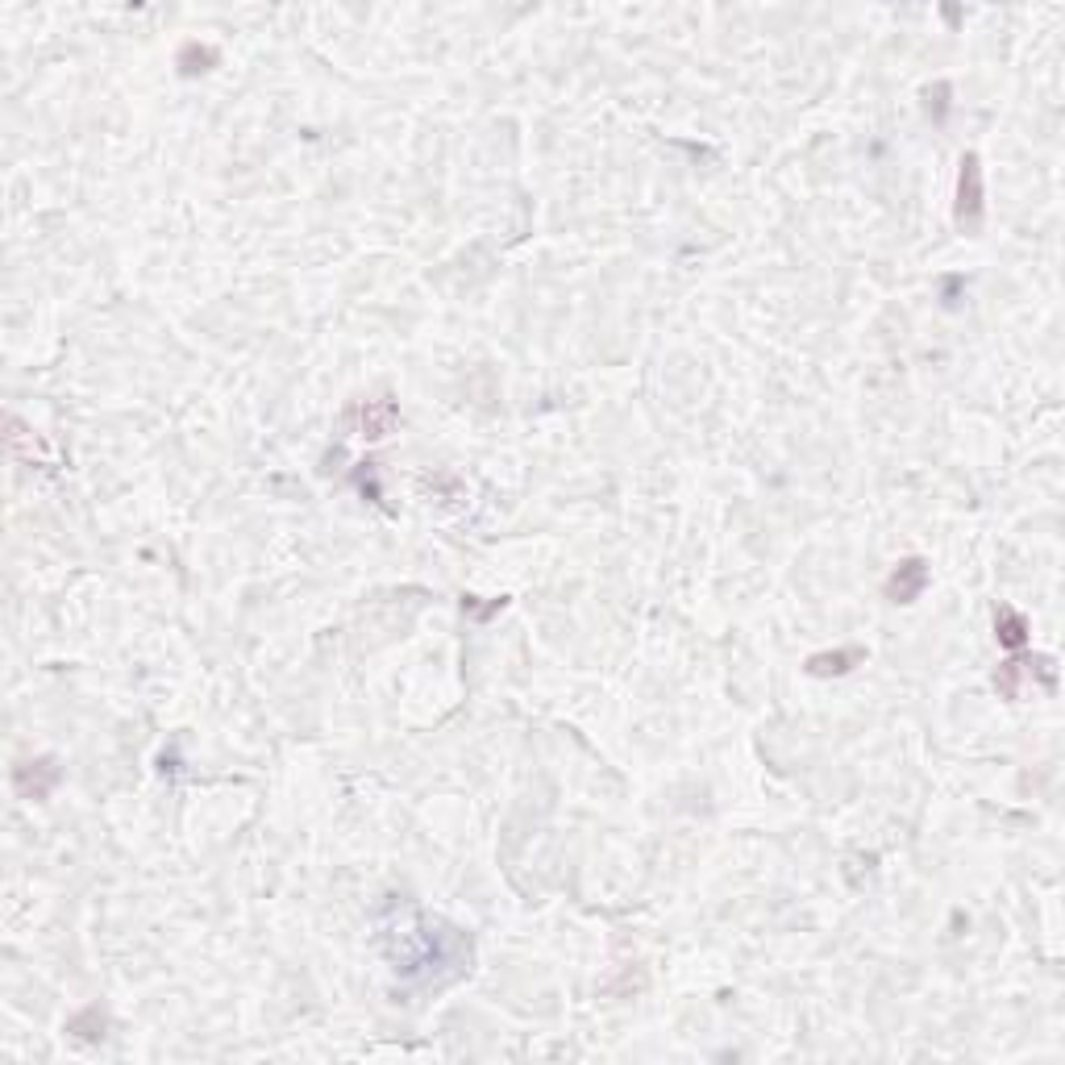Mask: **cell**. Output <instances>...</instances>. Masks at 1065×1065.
Here are the masks:
<instances>
[{
    "label": "cell",
    "instance_id": "5b68a950",
    "mask_svg": "<svg viewBox=\"0 0 1065 1065\" xmlns=\"http://www.w3.org/2000/svg\"><path fill=\"white\" fill-rule=\"evenodd\" d=\"M355 417H358V437H367V442L387 437L396 429V421H400L392 400H367L362 408H355Z\"/></svg>",
    "mask_w": 1065,
    "mask_h": 1065
},
{
    "label": "cell",
    "instance_id": "ba28073f",
    "mask_svg": "<svg viewBox=\"0 0 1065 1065\" xmlns=\"http://www.w3.org/2000/svg\"><path fill=\"white\" fill-rule=\"evenodd\" d=\"M213 63H216V50H209V47H196V42H191V47L179 50V72H184V75L209 72Z\"/></svg>",
    "mask_w": 1065,
    "mask_h": 1065
},
{
    "label": "cell",
    "instance_id": "7a4b0ae2",
    "mask_svg": "<svg viewBox=\"0 0 1065 1065\" xmlns=\"http://www.w3.org/2000/svg\"><path fill=\"white\" fill-rule=\"evenodd\" d=\"M987 216V191H982V163L978 154H962L957 163V200H953V221L962 234H978Z\"/></svg>",
    "mask_w": 1065,
    "mask_h": 1065
},
{
    "label": "cell",
    "instance_id": "8992f818",
    "mask_svg": "<svg viewBox=\"0 0 1065 1065\" xmlns=\"http://www.w3.org/2000/svg\"><path fill=\"white\" fill-rule=\"evenodd\" d=\"M857 662H866V649H857V645L832 649V654H812L807 658V674L812 679H832V674H850Z\"/></svg>",
    "mask_w": 1065,
    "mask_h": 1065
},
{
    "label": "cell",
    "instance_id": "6da1fadb",
    "mask_svg": "<svg viewBox=\"0 0 1065 1065\" xmlns=\"http://www.w3.org/2000/svg\"><path fill=\"white\" fill-rule=\"evenodd\" d=\"M994 686L1007 695V699H1028L1037 686L1041 691H1053L1057 686V670H1053V658H1028V654H1019L1012 662H1003L994 670Z\"/></svg>",
    "mask_w": 1065,
    "mask_h": 1065
},
{
    "label": "cell",
    "instance_id": "52a82bcc",
    "mask_svg": "<svg viewBox=\"0 0 1065 1065\" xmlns=\"http://www.w3.org/2000/svg\"><path fill=\"white\" fill-rule=\"evenodd\" d=\"M994 637H999V645L1003 649H1024L1028 645V620H1024V612H1016V608H999L994 612Z\"/></svg>",
    "mask_w": 1065,
    "mask_h": 1065
},
{
    "label": "cell",
    "instance_id": "3957f363",
    "mask_svg": "<svg viewBox=\"0 0 1065 1065\" xmlns=\"http://www.w3.org/2000/svg\"><path fill=\"white\" fill-rule=\"evenodd\" d=\"M928 562L924 558H903V562H895V570L887 574V583H882V592H887V599L891 604H916L924 595V587H928Z\"/></svg>",
    "mask_w": 1065,
    "mask_h": 1065
},
{
    "label": "cell",
    "instance_id": "277c9868",
    "mask_svg": "<svg viewBox=\"0 0 1065 1065\" xmlns=\"http://www.w3.org/2000/svg\"><path fill=\"white\" fill-rule=\"evenodd\" d=\"M59 782V766L54 758H29L13 766V791L22 800H47L50 787Z\"/></svg>",
    "mask_w": 1065,
    "mask_h": 1065
}]
</instances>
